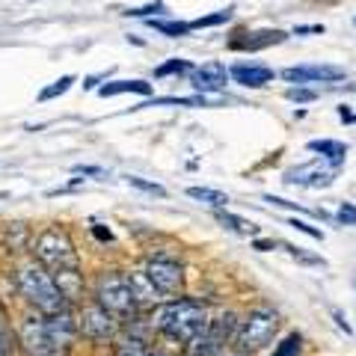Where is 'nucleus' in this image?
Wrapping results in <instances>:
<instances>
[{"mask_svg":"<svg viewBox=\"0 0 356 356\" xmlns=\"http://www.w3.org/2000/svg\"><path fill=\"white\" fill-rule=\"evenodd\" d=\"M48 324H51V332H54V339H57L60 348H63V344H69V341H72L74 330H77L69 312H63V315H51V318H48Z\"/></svg>","mask_w":356,"mask_h":356,"instance_id":"obj_16","label":"nucleus"},{"mask_svg":"<svg viewBox=\"0 0 356 356\" xmlns=\"http://www.w3.org/2000/svg\"><path fill=\"white\" fill-rule=\"evenodd\" d=\"M220 222H222V226H229L232 232H241V235H252V232H255V226H252V222H247V220H241V217H235V214H229V211H220Z\"/></svg>","mask_w":356,"mask_h":356,"instance_id":"obj_21","label":"nucleus"},{"mask_svg":"<svg viewBox=\"0 0 356 356\" xmlns=\"http://www.w3.org/2000/svg\"><path fill=\"white\" fill-rule=\"evenodd\" d=\"M336 178V170H321L318 163H309V166H300V170H291L285 175L288 184H309V187H327L332 184Z\"/></svg>","mask_w":356,"mask_h":356,"instance_id":"obj_12","label":"nucleus"},{"mask_svg":"<svg viewBox=\"0 0 356 356\" xmlns=\"http://www.w3.org/2000/svg\"><path fill=\"white\" fill-rule=\"evenodd\" d=\"M309 149H312V152H321V154H324V158L330 161V166H336V170L344 163V154H348L344 143H336V140H312Z\"/></svg>","mask_w":356,"mask_h":356,"instance_id":"obj_15","label":"nucleus"},{"mask_svg":"<svg viewBox=\"0 0 356 356\" xmlns=\"http://www.w3.org/2000/svg\"><path fill=\"white\" fill-rule=\"evenodd\" d=\"M128 181H131V187H140V191H146V193H154V196H163V187H161V184L143 181V178H137V175H131V178H128Z\"/></svg>","mask_w":356,"mask_h":356,"instance_id":"obj_27","label":"nucleus"},{"mask_svg":"<svg viewBox=\"0 0 356 356\" xmlns=\"http://www.w3.org/2000/svg\"><path fill=\"white\" fill-rule=\"evenodd\" d=\"M152 27L163 33V36H187L191 33V24H184V21H161V18H152Z\"/></svg>","mask_w":356,"mask_h":356,"instance_id":"obj_19","label":"nucleus"},{"mask_svg":"<svg viewBox=\"0 0 356 356\" xmlns=\"http://www.w3.org/2000/svg\"><path fill=\"white\" fill-rule=\"evenodd\" d=\"M232 9H222V13H214V15H205V18H196L191 21V30H199V27H214V24H222V21H229Z\"/></svg>","mask_w":356,"mask_h":356,"instance_id":"obj_23","label":"nucleus"},{"mask_svg":"<svg viewBox=\"0 0 356 356\" xmlns=\"http://www.w3.org/2000/svg\"><path fill=\"white\" fill-rule=\"evenodd\" d=\"M77 330H81L89 341L104 344V341H113V339H116V332H119V321H116L113 315H110V312H104L98 303H92V306H86V309H83V315H81V324H77Z\"/></svg>","mask_w":356,"mask_h":356,"instance_id":"obj_8","label":"nucleus"},{"mask_svg":"<svg viewBox=\"0 0 356 356\" xmlns=\"http://www.w3.org/2000/svg\"><path fill=\"white\" fill-rule=\"evenodd\" d=\"M149 356H163V353H158V350H154V353H149Z\"/></svg>","mask_w":356,"mask_h":356,"instance_id":"obj_38","label":"nucleus"},{"mask_svg":"<svg viewBox=\"0 0 356 356\" xmlns=\"http://www.w3.org/2000/svg\"><path fill=\"white\" fill-rule=\"evenodd\" d=\"M220 356H247V353H243V350H241V353H220Z\"/></svg>","mask_w":356,"mask_h":356,"instance_id":"obj_37","label":"nucleus"},{"mask_svg":"<svg viewBox=\"0 0 356 356\" xmlns=\"http://www.w3.org/2000/svg\"><path fill=\"white\" fill-rule=\"evenodd\" d=\"M297 33H324L321 24H312V27H297Z\"/></svg>","mask_w":356,"mask_h":356,"instance_id":"obj_34","label":"nucleus"},{"mask_svg":"<svg viewBox=\"0 0 356 356\" xmlns=\"http://www.w3.org/2000/svg\"><path fill=\"white\" fill-rule=\"evenodd\" d=\"M95 300L104 312H110L116 321H128L134 312H137V303H134L131 294V282L128 276H122L119 270L102 273V280L95 285Z\"/></svg>","mask_w":356,"mask_h":356,"instance_id":"obj_3","label":"nucleus"},{"mask_svg":"<svg viewBox=\"0 0 356 356\" xmlns=\"http://www.w3.org/2000/svg\"><path fill=\"white\" fill-rule=\"evenodd\" d=\"M282 250H288V252H291L297 261H303V264H324L321 259H315V255H306V252L300 250V247H291V243H282Z\"/></svg>","mask_w":356,"mask_h":356,"instance_id":"obj_29","label":"nucleus"},{"mask_svg":"<svg viewBox=\"0 0 356 356\" xmlns=\"http://www.w3.org/2000/svg\"><path fill=\"white\" fill-rule=\"evenodd\" d=\"M191 65H187L184 60H170V63H163V65H158L154 69V74L158 77H166V74H181V72H187Z\"/></svg>","mask_w":356,"mask_h":356,"instance_id":"obj_26","label":"nucleus"},{"mask_svg":"<svg viewBox=\"0 0 356 356\" xmlns=\"http://www.w3.org/2000/svg\"><path fill=\"white\" fill-rule=\"evenodd\" d=\"M149 13H163V3L158 0L154 6H143V9H128V15H149Z\"/></svg>","mask_w":356,"mask_h":356,"instance_id":"obj_32","label":"nucleus"},{"mask_svg":"<svg viewBox=\"0 0 356 356\" xmlns=\"http://www.w3.org/2000/svg\"><path fill=\"white\" fill-rule=\"evenodd\" d=\"M255 250H273L270 241H255Z\"/></svg>","mask_w":356,"mask_h":356,"instance_id":"obj_36","label":"nucleus"},{"mask_svg":"<svg viewBox=\"0 0 356 356\" xmlns=\"http://www.w3.org/2000/svg\"><path fill=\"white\" fill-rule=\"evenodd\" d=\"M332 315H336V321H339V327H341L344 332H350V327H348V324H344V318H341V312H332Z\"/></svg>","mask_w":356,"mask_h":356,"instance_id":"obj_35","label":"nucleus"},{"mask_svg":"<svg viewBox=\"0 0 356 356\" xmlns=\"http://www.w3.org/2000/svg\"><path fill=\"white\" fill-rule=\"evenodd\" d=\"M18 285H21V294H24L44 318L69 312V300H65L63 288L57 282V276H54L48 267H42V264L24 267L21 276H18Z\"/></svg>","mask_w":356,"mask_h":356,"instance_id":"obj_2","label":"nucleus"},{"mask_svg":"<svg viewBox=\"0 0 356 356\" xmlns=\"http://www.w3.org/2000/svg\"><path fill=\"white\" fill-rule=\"evenodd\" d=\"M232 77H235L238 83L243 86H264V83H270L273 81V69H267V65H247V63H238V65H232Z\"/></svg>","mask_w":356,"mask_h":356,"instance_id":"obj_13","label":"nucleus"},{"mask_svg":"<svg viewBox=\"0 0 356 356\" xmlns=\"http://www.w3.org/2000/svg\"><path fill=\"white\" fill-rule=\"evenodd\" d=\"M235 327H238L235 315H222L217 321H211L208 330L191 344V356H214V353H220L222 344H226L232 336H238Z\"/></svg>","mask_w":356,"mask_h":356,"instance_id":"obj_7","label":"nucleus"},{"mask_svg":"<svg viewBox=\"0 0 356 356\" xmlns=\"http://www.w3.org/2000/svg\"><path fill=\"white\" fill-rule=\"evenodd\" d=\"M191 81L199 92H220V89H226V83H229V72H226V65H220V63H208L193 72Z\"/></svg>","mask_w":356,"mask_h":356,"instance_id":"obj_11","label":"nucleus"},{"mask_svg":"<svg viewBox=\"0 0 356 356\" xmlns=\"http://www.w3.org/2000/svg\"><path fill=\"white\" fill-rule=\"evenodd\" d=\"M36 259L42 267H48L51 273H65V270H77V252L69 235L60 229H44L36 238Z\"/></svg>","mask_w":356,"mask_h":356,"instance_id":"obj_4","label":"nucleus"},{"mask_svg":"<svg viewBox=\"0 0 356 356\" xmlns=\"http://www.w3.org/2000/svg\"><path fill=\"white\" fill-rule=\"evenodd\" d=\"M300 344H303V339L297 336V332H291V336H288L280 348L273 350V356H297L300 353Z\"/></svg>","mask_w":356,"mask_h":356,"instance_id":"obj_24","label":"nucleus"},{"mask_svg":"<svg viewBox=\"0 0 356 356\" xmlns=\"http://www.w3.org/2000/svg\"><path fill=\"white\" fill-rule=\"evenodd\" d=\"M288 226H294V229H300V232H306V235H309V238H315V241H324V232L315 229V226H309V222H303V220H291Z\"/></svg>","mask_w":356,"mask_h":356,"instance_id":"obj_30","label":"nucleus"},{"mask_svg":"<svg viewBox=\"0 0 356 356\" xmlns=\"http://www.w3.org/2000/svg\"><path fill=\"white\" fill-rule=\"evenodd\" d=\"M288 98H291V102H312L315 92H312V89H288Z\"/></svg>","mask_w":356,"mask_h":356,"instance_id":"obj_31","label":"nucleus"},{"mask_svg":"<svg viewBox=\"0 0 356 356\" xmlns=\"http://www.w3.org/2000/svg\"><path fill=\"white\" fill-rule=\"evenodd\" d=\"M146 276L152 280V285L158 288V294H178L184 285V270L175 259H166V255H158V259H149L146 264Z\"/></svg>","mask_w":356,"mask_h":356,"instance_id":"obj_9","label":"nucleus"},{"mask_svg":"<svg viewBox=\"0 0 356 356\" xmlns=\"http://www.w3.org/2000/svg\"><path fill=\"white\" fill-rule=\"evenodd\" d=\"M74 83V77H60V81L57 83H54V86H48V89H42V102H48V98H54V95H63L65 92V89H69Z\"/></svg>","mask_w":356,"mask_h":356,"instance_id":"obj_25","label":"nucleus"},{"mask_svg":"<svg viewBox=\"0 0 356 356\" xmlns=\"http://www.w3.org/2000/svg\"><path fill=\"white\" fill-rule=\"evenodd\" d=\"M116 356H149V348L140 336H131L116 348Z\"/></svg>","mask_w":356,"mask_h":356,"instance_id":"obj_20","label":"nucleus"},{"mask_svg":"<svg viewBox=\"0 0 356 356\" xmlns=\"http://www.w3.org/2000/svg\"><path fill=\"white\" fill-rule=\"evenodd\" d=\"M282 77H285V81H291V83L341 81V77H344V69H339V65H297V69H285Z\"/></svg>","mask_w":356,"mask_h":356,"instance_id":"obj_10","label":"nucleus"},{"mask_svg":"<svg viewBox=\"0 0 356 356\" xmlns=\"http://www.w3.org/2000/svg\"><path fill=\"white\" fill-rule=\"evenodd\" d=\"M104 98L107 95H122V92H140V95H149L152 92V83L146 81H113V83H104L98 89Z\"/></svg>","mask_w":356,"mask_h":356,"instance_id":"obj_17","label":"nucleus"},{"mask_svg":"<svg viewBox=\"0 0 356 356\" xmlns=\"http://www.w3.org/2000/svg\"><path fill=\"white\" fill-rule=\"evenodd\" d=\"M77 172H83V175H104L98 166H77Z\"/></svg>","mask_w":356,"mask_h":356,"instance_id":"obj_33","label":"nucleus"},{"mask_svg":"<svg viewBox=\"0 0 356 356\" xmlns=\"http://www.w3.org/2000/svg\"><path fill=\"white\" fill-rule=\"evenodd\" d=\"M187 196L199 199V202H208V205H214V208L229 205V196L220 193V191H211V187H191V191H187Z\"/></svg>","mask_w":356,"mask_h":356,"instance_id":"obj_18","label":"nucleus"},{"mask_svg":"<svg viewBox=\"0 0 356 356\" xmlns=\"http://www.w3.org/2000/svg\"><path fill=\"white\" fill-rule=\"evenodd\" d=\"M208 312L202 303H196V300H172V303H166L158 315H154V327H158L166 339H172L178 344H191L202 336L208 330Z\"/></svg>","mask_w":356,"mask_h":356,"instance_id":"obj_1","label":"nucleus"},{"mask_svg":"<svg viewBox=\"0 0 356 356\" xmlns=\"http://www.w3.org/2000/svg\"><path fill=\"white\" fill-rule=\"evenodd\" d=\"M339 222H344V226H356V205L341 202V208H339Z\"/></svg>","mask_w":356,"mask_h":356,"instance_id":"obj_28","label":"nucleus"},{"mask_svg":"<svg viewBox=\"0 0 356 356\" xmlns=\"http://www.w3.org/2000/svg\"><path fill=\"white\" fill-rule=\"evenodd\" d=\"M128 282H131V294H134V303H137V309L158 303V288L152 285L146 270H143V273H131Z\"/></svg>","mask_w":356,"mask_h":356,"instance_id":"obj_14","label":"nucleus"},{"mask_svg":"<svg viewBox=\"0 0 356 356\" xmlns=\"http://www.w3.org/2000/svg\"><path fill=\"white\" fill-rule=\"evenodd\" d=\"M18 344L24 348L27 356H54L57 353V339L51 332L48 318H24L21 321V330H18Z\"/></svg>","mask_w":356,"mask_h":356,"instance_id":"obj_6","label":"nucleus"},{"mask_svg":"<svg viewBox=\"0 0 356 356\" xmlns=\"http://www.w3.org/2000/svg\"><path fill=\"white\" fill-rule=\"evenodd\" d=\"M276 327H280L276 312L255 309V312H250V315L241 321V330H238L235 339H238L243 353H252V350H261L264 344H270V339L276 336Z\"/></svg>","mask_w":356,"mask_h":356,"instance_id":"obj_5","label":"nucleus"},{"mask_svg":"<svg viewBox=\"0 0 356 356\" xmlns=\"http://www.w3.org/2000/svg\"><path fill=\"white\" fill-rule=\"evenodd\" d=\"M15 348V339H13V330H9V321H6V312L0 309V356H9Z\"/></svg>","mask_w":356,"mask_h":356,"instance_id":"obj_22","label":"nucleus"}]
</instances>
